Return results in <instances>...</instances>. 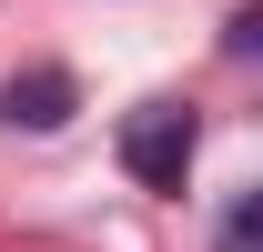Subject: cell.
I'll list each match as a JSON object with an SVG mask.
<instances>
[{"mask_svg":"<svg viewBox=\"0 0 263 252\" xmlns=\"http://www.w3.org/2000/svg\"><path fill=\"white\" fill-rule=\"evenodd\" d=\"M253 222H263V202H253V192H243V202H233V212H223V252H253Z\"/></svg>","mask_w":263,"mask_h":252,"instance_id":"cell-3","label":"cell"},{"mask_svg":"<svg viewBox=\"0 0 263 252\" xmlns=\"http://www.w3.org/2000/svg\"><path fill=\"white\" fill-rule=\"evenodd\" d=\"M122 161H132V182L182 192V172H193V121H182L172 101H142V111L122 121Z\"/></svg>","mask_w":263,"mask_h":252,"instance_id":"cell-1","label":"cell"},{"mask_svg":"<svg viewBox=\"0 0 263 252\" xmlns=\"http://www.w3.org/2000/svg\"><path fill=\"white\" fill-rule=\"evenodd\" d=\"M0 121L10 131H61L71 121V71H21V81L0 91Z\"/></svg>","mask_w":263,"mask_h":252,"instance_id":"cell-2","label":"cell"}]
</instances>
